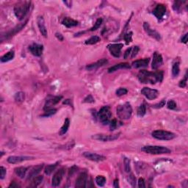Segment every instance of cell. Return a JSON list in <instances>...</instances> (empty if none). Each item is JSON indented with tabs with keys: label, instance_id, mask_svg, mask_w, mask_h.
<instances>
[{
	"label": "cell",
	"instance_id": "obj_1",
	"mask_svg": "<svg viewBox=\"0 0 188 188\" xmlns=\"http://www.w3.org/2000/svg\"><path fill=\"white\" fill-rule=\"evenodd\" d=\"M139 81L141 83H150L151 85L157 83H161L163 80V72L158 71L156 72H150L146 70H141L137 75Z\"/></svg>",
	"mask_w": 188,
	"mask_h": 188
},
{
	"label": "cell",
	"instance_id": "obj_2",
	"mask_svg": "<svg viewBox=\"0 0 188 188\" xmlns=\"http://www.w3.org/2000/svg\"><path fill=\"white\" fill-rule=\"evenodd\" d=\"M31 1H20L14 7V13L18 20L21 21L29 13L31 7Z\"/></svg>",
	"mask_w": 188,
	"mask_h": 188
},
{
	"label": "cell",
	"instance_id": "obj_3",
	"mask_svg": "<svg viewBox=\"0 0 188 188\" xmlns=\"http://www.w3.org/2000/svg\"><path fill=\"white\" fill-rule=\"evenodd\" d=\"M117 115L121 120H128L132 115V108L129 102L118 105L116 109Z\"/></svg>",
	"mask_w": 188,
	"mask_h": 188
},
{
	"label": "cell",
	"instance_id": "obj_4",
	"mask_svg": "<svg viewBox=\"0 0 188 188\" xmlns=\"http://www.w3.org/2000/svg\"><path fill=\"white\" fill-rule=\"evenodd\" d=\"M142 151L150 154H164L171 152L167 147L159 146H146L142 148Z\"/></svg>",
	"mask_w": 188,
	"mask_h": 188
},
{
	"label": "cell",
	"instance_id": "obj_5",
	"mask_svg": "<svg viewBox=\"0 0 188 188\" xmlns=\"http://www.w3.org/2000/svg\"><path fill=\"white\" fill-rule=\"evenodd\" d=\"M97 117L99 118L100 122L103 124L104 125L109 124L110 121V118L112 117V113L110 111V107L109 106L102 107L99 111V113H97Z\"/></svg>",
	"mask_w": 188,
	"mask_h": 188
},
{
	"label": "cell",
	"instance_id": "obj_6",
	"mask_svg": "<svg viewBox=\"0 0 188 188\" xmlns=\"http://www.w3.org/2000/svg\"><path fill=\"white\" fill-rule=\"evenodd\" d=\"M153 137L159 140H171L176 137V135L173 132L165 130H155L151 133Z\"/></svg>",
	"mask_w": 188,
	"mask_h": 188
},
{
	"label": "cell",
	"instance_id": "obj_7",
	"mask_svg": "<svg viewBox=\"0 0 188 188\" xmlns=\"http://www.w3.org/2000/svg\"><path fill=\"white\" fill-rule=\"evenodd\" d=\"M121 133L115 134V135H106V134H97L92 136V138L96 140L102 142H110L117 140L120 137Z\"/></svg>",
	"mask_w": 188,
	"mask_h": 188
},
{
	"label": "cell",
	"instance_id": "obj_8",
	"mask_svg": "<svg viewBox=\"0 0 188 188\" xmlns=\"http://www.w3.org/2000/svg\"><path fill=\"white\" fill-rule=\"evenodd\" d=\"M141 94H143L148 100H154L159 96V91L150 88H143L141 90Z\"/></svg>",
	"mask_w": 188,
	"mask_h": 188
},
{
	"label": "cell",
	"instance_id": "obj_9",
	"mask_svg": "<svg viewBox=\"0 0 188 188\" xmlns=\"http://www.w3.org/2000/svg\"><path fill=\"white\" fill-rule=\"evenodd\" d=\"M123 47H124L123 43H112L107 46V49L110 51V54L115 58H119Z\"/></svg>",
	"mask_w": 188,
	"mask_h": 188
},
{
	"label": "cell",
	"instance_id": "obj_10",
	"mask_svg": "<svg viewBox=\"0 0 188 188\" xmlns=\"http://www.w3.org/2000/svg\"><path fill=\"white\" fill-rule=\"evenodd\" d=\"M143 28H144V30L146 31V32L150 37L156 39L158 41H159L161 40L160 34L157 30H155L154 29H152L148 22H144V24H143Z\"/></svg>",
	"mask_w": 188,
	"mask_h": 188
},
{
	"label": "cell",
	"instance_id": "obj_11",
	"mask_svg": "<svg viewBox=\"0 0 188 188\" xmlns=\"http://www.w3.org/2000/svg\"><path fill=\"white\" fill-rule=\"evenodd\" d=\"M64 175L65 168H63V167L59 169V170L55 173V175L53 176L52 180V184L53 187H58V186H59L60 184Z\"/></svg>",
	"mask_w": 188,
	"mask_h": 188
},
{
	"label": "cell",
	"instance_id": "obj_12",
	"mask_svg": "<svg viewBox=\"0 0 188 188\" xmlns=\"http://www.w3.org/2000/svg\"><path fill=\"white\" fill-rule=\"evenodd\" d=\"M88 173L86 172H82L76 180L75 187L77 188H83L86 187V184L88 182Z\"/></svg>",
	"mask_w": 188,
	"mask_h": 188
},
{
	"label": "cell",
	"instance_id": "obj_13",
	"mask_svg": "<svg viewBox=\"0 0 188 188\" xmlns=\"http://www.w3.org/2000/svg\"><path fill=\"white\" fill-rule=\"evenodd\" d=\"M166 13V6L163 4H159L156 6L155 8L153 10L152 13L158 20H160L163 18Z\"/></svg>",
	"mask_w": 188,
	"mask_h": 188
},
{
	"label": "cell",
	"instance_id": "obj_14",
	"mask_svg": "<svg viewBox=\"0 0 188 188\" xmlns=\"http://www.w3.org/2000/svg\"><path fill=\"white\" fill-rule=\"evenodd\" d=\"M27 21L28 20H26V21H24L23 23H21V24H19L17 25V26H15V27L13 28L11 30L7 32V33H5V35H1V38L4 37V38L7 39V38H9L13 36L14 35H15L17 32H18L19 31H21V29H23V28L25 26H26L27 23Z\"/></svg>",
	"mask_w": 188,
	"mask_h": 188
},
{
	"label": "cell",
	"instance_id": "obj_15",
	"mask_svg": "<svg viewBox=\"0 0 188 188\" xmlns=\"http://www.w3.org/2000/svg\"><path fill=\"white\" fill-rule=\"evenodd\" d=\"M29 50L30 52L32 55L36 57L41 56L43 51V46L41 44L38 43H32L29 46Z\"/></svg>",
	"mask_w": 188,
	"mask_h": 188
},
{
	"label": "cell",
	"instance_id": "obj_16",
	"mask_svg": "<svg viewBox=\"0 0 188 188\" xmlns=\"http://www.w3.org/2000/svg\"><path fill=\"white\" fill-rule=\"evenodd\" d=\"M83 156L89 160L94 161V162H102L107 159L105 156L92 152H84Z\"/></svg>",
	"mask_w": 188,
	"mask_h": 188
},
{
	"label": "cell",
	"instance_id": "obj_17",
	"mask_svg": "<svg viewBox=\"0 0 188 188\" xmlns=\"http://www.w3.org/2000/svg\"><path fill=\"white\" fill-rule=\"evenodd\" d=\"M34 157H27V156H10L7 158V162L11 164H18L29 159H33Z\"/></svg>",
	"mask_w": 188,
	"mask_h": 188
},
{
	"label": "cell",
	"instance_id": "obj_18",
	"mask_svg": "<svg viewBox=\"0 0 188 188\" xmlns=\"http://www.w3.org/2000/svg\"><path fill=\"white\" fill-rule=\"evenodd\" d=\"M63 96H53V97H51L50 99H47L46 102L45 106H44V111L47 110H49V109H52V107L54 105H57L58 103H59L60 101L62 99Z\"/></svg>",
	"mask_w": 188,
	"mask_h": 188
},
{
	"label": "cell",
	"instance_id": "obj_19",
	"mask_svg": "<svg viewBox=\"0 0 188 188\" xmlns=\"http://www.w3.org/2000/svg\"><path fill=\"white\" fill-rule=\"evenodd\" d=\"M163 63V59H162V55H160L159 52H155L154 53V55H153V60L152 63H151V68L154 70L157 69Z\"/></svg>",
	"mask_w": 188,
	"mask_h": 188
},
{
	"label": "cell",
	"instance_id": "obj_20",
	"mask_svg": "<svg viewBox=\"0 0 188 188\" xmlns=\"http://www.w3.org/2000/svg\"><path fill=\"white\" fill-rule=\"evenodd\" d=\"M37 24H38V27L39 30H40V32L41 33L42 35L43 36L44 38H47L48 32H47V29H46V27L43 17L41 16V15H39L37 18Z\"/></svg>",
	"mask_w": 188,
	"mask_h": 188
},
{
	"label": "cell",
	"instance_id": "obj_21",
	"mask_svg": "<svg viewBox=\"0 0 188 188\" xmlns=\"http://www.w3.org/2000/svg\"><path fill=\"white\" fill-rule=\"evenodd\" d=\"M107 63H108L107 60L105 59V58H103V59H101L99 60H98L97 62L88 65V66H86V69L88 71L96 70V69H98L99 68L102 67V66H105V65L107 64Z\"/></svg>",
	"mask_w": 188,
	"mask_h": 188
},
{
	"label": "cell",
	"instance_id": "obj_22",
	"mask_svg": "<svg viewBox=\"0 0 188 188\" xmlns=\"http://www.w3.org/2000/svg\"><path fill=\"white\" fill-rule=\"evenodd\" d=\"M131 66L129 63H119V64H116L115 66H112L108 69L109 73H113V72H116V71L120 70V69H130Z\"/></svg>",
	"mask_w": 188,
	"mask_h": 188
},
{
	"label": "cell",
	"instance_id": "obj_23",
	"mask_svg": "<svg viewBox=\"0 0 188 188\" xmlns=\"http://www.w3.org/2000/svg\"><path fill=\"white\" fill-rule=\"evenodd\" d=\"M43 167V164H40V165H38L36 166L33 167L31 169L30 171H29V174H28V179L29 178H34L35 176H37Z\"/></svg>",
	"mask_w": 188,
	"mask_h": 188
},
{
	"label": "cell",
	"instance_id": "obj_24",
	"mask_svg": "<svg viewBox=\"0 0 188 188\" xmlns=\"http://www.w3.org/2000/svg\"><path fill=\"white\" fill-rule=\"evenodd\" d=\"M150 59L149 58H145V59L142 60H137L134 61L132 63V66L135 69H139V68L146 67L148 66V63H149Z\"/></svg>",
	"mask_w": 188,
	"mask_h": 188
},
{
	"label": "cell",
	"instance_id": "obj_25",
	"mask_svg": "<svg viewBox=\"0 0 188 188\" xmlns=\"http://www.w3.org/2000/svg\"><path fill=\"white\" fill-rule=\"evenodd\" d=\"M62 24L64 26H66V27L71 28L73 27L77 26L78 25V21L77 20H74L73 18H69V17H66L63 19Z\"/></svg>",
	"mask_w": 188,
	"mask_h": 188
},
{
	"label": "cell",
	"instance_id": "obj_26",
	"mask_svg": "<svg viewBox=\"0 0 188 188\" xmlns=\"http://www.w3.org/2000/svg\"><path fill=\"white\" fill-rule=\"evenodd\" d=\"M43 176H36L34 178H32L30 184H29V187H37L38 186L40 185L43 181Z\"/></svg>",
	"mask_w": 188,
	"mask_h": 188
},
{
	"label": "cell",
	"instance_id": "obj_27",
	"mask_svg": "<svg viewBox=\"0 0 188 188\" xmlns=\"http://www.w3.org/2000/svg\"><path fill=\"white\" fill-rule=\"evenodd\" d=\"M14 56H15V53H14L13 51H10L7 53H6L5 55H4L3 56L1 57L0 58V60H1V63H6L8 62V61L11 60L14 58Z\"/></svg>",
	"mask_w": 188,
	"mask_h": 188
},
{
	"label": "cell",
	"instance_id": "obj_28",
	"mask_svg": "<svg viewBox=\"0 0 188 188\" xmlns=\"http://www.w3.org/2000/svg\"><path fill=\"white\" fill-rule=\"evenodd\" d=\"M27 171V168L25 167H18L15 168V173L21 178H24L26 176Z\"/></svg>",
	"mask_w": 188,
	"mask_h": 188
},
{
	"label": "cell",
	"instance_id": "obj_29",
	"mask_svg": "<svg viewBox=\"0 0 188 188\" xmlns=\"http://www.w3.org/2000/svg\"><path fill=\"white\" fill-rule=\"evenodd\" d=\"M69 126H70V120H69V118H67L66 120H65L64 124H63L62 127H61L60 130V132H59L60 135H65V134L68 132V130H69Z\"/></svg>",
	"mask_w": 188,
	"mask_h": 188
},
{
	"label": "cell",
	"instance_id": "obj_30",
	"mask_svg": "<svg viewBox=\"0 0 188 188\" xmlns=\"http://www.w3.org/2000/svg\"><path fill=\"white\" fill-rule=\"evenodd\" d=\"M58 164L59 162H56V163H54V164H51V165H47L46 167H45V170H44V172L46 175H51L52 173L58 167Z\"/></svg>",
	"mask_w": 188,
	"mask_h": 188
},
{
	"label": "cell",
	"instance_id": "obj_31",
	"mask_svg": "<svg viewBox=\"0 0 188 188\" xmlns=\"http://www.w3.org/2000/svg\"><path fill=\"white\" fill-rule=\"evenodd\" d=\"M99 41H100V38L97 35H94L85 41V44H87V45H94V44L97 43Z\"/></svg>",
	"mask_w": 188,
	"mask_h": 188
},
{
	"label": "cell",
	"instance_id": "obj_32",
	"mask_svg": "<svg viewBox=\"0 0 188 188\" xmlns=\"http://www.w3.org/2000/svg\"><path fill=\"white\" fill-rule=\"evenodd\" d=\"M146 106L145 104H142V105H140V107L137 108V114L139 117H143L145 115H146Z\"/></svg>",
	"mask_w": 188,
	"mask_h": 188
},
{
	"label": "cell",
	"instance_id": "obj_33",
	"mask_svg": "<svg viewBox=\"0 0 188 188\" xmlns=\"http://www.w3.org/2000/svg\"><path fill=\"white\" fill-rule=\"evenodd\" d=\"M96 184L99 187H104L106 184V178L103 176H97L95 179Z\"/></svg>",
	"mask_w": 188,
	"mask_h": 188
},
{
	"label": "cell",
	"instance_id": "obj_34",
	"mask_svg": "<svg viewBox=\"0 0 188 188\" xmlns=\"http://www.w3.org/2000/svg\"><path fill=\"white\" fill-rule=\"evenodd\" d=\"M180 69H179V63L176 62L173 63V66H172V75L173 77H177L179 74Z\"/></svg>",
	"mask_w": 188,
	"mask_h": 188
},
{
	"label": "cell",
	"instance_id": "obj_35",
	"mask_svg": "<svg viewBox=\"0 0 188 188\" xmlns=\"http://www.w3.org/2000/svg\"><path fill=\"white\" fill-rule=\"evenodd\" d=\"M14 99H15V102H18V103H20V102H23L25 99L24 93L21 92V91L16 93V94H15V96H14Z\"/></svg>",
	"mask_w": 188,
	"mask_h": 188
},
{
	"label": "cell",
	"instance_id": "obj_36",
	"mask_svg": "<svg viewBox=\"0 0 188 188\" xmlns=\"http://www.w3.org/2000/svg\"><path fill=\"white\" fill-rule=\"evenodd\" d=\"M124 170L126 173H129L131 171V166H130V159L127 157H124Z\"/></svg>",
	"mask_w": 188,
	"mask_h": 188
},
{
	"label": "cell",
	"instance_id": "obj_37",
	"mask_svg": "<svg viewBox=\"0 0 188 188\" xmlns=\"http://www.w3.org/2000/svg\"><path fill=\"white\" fill-rule=\"evenodd\" d=\"M102 22H103V19H102V18H98V19L96 20V23L94 24V27H93L92 28H91V29H90V31H95V30H96V29H99V28L100 27L101 25H102Z\"/></svg>",
	"mask_w": 188,
	"mask_h": 188
},
{
	"label": "cell",
	"instance_id": "obj_38",
	"mask_svg": "<svg viewBox=\"0 0 188 188\" xmlns=\"http://www.w3.org/2000/svg\"><path fill=\"white\" fill-rule=\"evenodd\" d=\"M57 113V109L55 108H52L49 109V110H45V113L43 115H42L43 117H49L51 115H52L54 114Z\"/></svg>",
	"mask_w": 188,
	"mask_h": 188
},
{
	"label": "cell",
	"instance_id": "obj_39",
	"mask_svg": "<svg viewBox=\"0 0 188 188\" xmlns=\"http://www.w3.org/2000/svg\"><path fill=\"white\" fill-rule=\"evenodd\" d=\"M109 124H110V130L113 131L115 130L117 128V126H118V121H117V120L115 119V118H114V119H113L112 121H110Z\"/></svg>",
	"mask_w": 188,
	"mask_h": 188
},
{
	"label": "cell",
	"instance_id": "obj_40",
	"mask_svg": "<svg viewBox=\"0 0 188 188\" xmlns=\"http://www.w3.org/2000/svg\"><path fill=\"white\" fill-rule=\"evenodd\" d=\"M127 93H128V91L124 88H120L116 91V95L118 96H124V95L127 94Z\"/></svg>",
	"mask_w": 188,
	"mask_h": 188
},
{
	"label": "cell",
	"instance_id": "obj_41",
	"mask_svg": "<svg viewBox=\"0 0 188 188\" xmlns=\"http://www.w3.org/2000/svg\"><path fill=\"white\" fill-rule=\"evenodd\" d=\"M124 39L126 41V43L129 44V43L132 41V32H130L129 33H126L124 35Z\"/></svg>",
	"mask_w": 188,
	"mask_h": 188
},
{
	"label": "cell",
	"instance_id": "obj_42",
	"mask_svg": "<svg viewBox=\"0 0 188 188\" xmlns=\"http://www.w3.org/2000/svg\"><path fill=\"white\" fill-rule=\"evenodd\" d=\"M128 181L129 183L133 187H135L136 186V178L134 176L133 174H131L130 176H128Z\"/></svg>",
	"mask_w": 188,
	"mask_h": 188
},
{
	"label": "cell",
	"instance_id": "obj_43",
	"mask_svg": "<svg viewBox=\"0 0 188 188\" xmlns=\"http://www.w3.org/2000/svg\"><path fill=\"white\" fill-rule=\"evenodd\" d=\"M139 50H140V49H139V47L137 46H135L132 47V51H131V58H135V57L137 56V53H138Z\"/></svg>",
	"mask_w": 188,
	"mask_h": 188
},
{
	"label": "cell",
	"instance_id": "obj_44",
	"mask_svg": "<svg viewBox=\"0 0 188 188\" xmlns=\"http://www.w3.org/2000/svg\"><path fill=\"white\" fill-rule=\"evenodd\" d=\"M167 108L170 110H175L176 108V104L173 100H170L167 104Z\"/></svg>",
	"mask_w": 188,
	"mask_h": 188
},
{
	"label": "cell",
	"instance_id": "obj_45",
	"mask_svg": "<svg viewBox=\"0 0 188 188\" xmlns=\"http://www.w3.org/2000/svg\"><path fill=\"white\" fill-rule=\"evenodd\" d=\"M6 173H7V170L5 167L3 166L0 167V178L1 179H4L6 176Z\"/></svg>",
	"mask_w": 188,
	"mask_h": 188
},
{
	"label": "cell",
	"instance_id": "obj_46",
	"mask_svg": "<svg viewBox=\"0 0 188 188\" xmlns=\"http://www.w3.org/2000/svg\"><path fill=\"white\" fill-rule=\"evenodd\" d=\"M83 102H85V103H94V99L91 95H88V96H87L85 99H84Z\"/></svg>",
	"mask_w": 188,
	"mask_h": 188
},
{
	"label": "cell",
	"instance_id": "obj_47",
	"mask_svg": "<svg viewBox=\"0 0 188 188\" xmlns=\"http://www.w3.org/2000/svg\"><path fill=\"white\" fill-rule=\"evenodd\" d=\"M187 74H186L185 76H184V79L179 82L178 85H179L181 88H184V87L186 86V84H187Z\"/></svg>",
	"mask_w": 188,
	"mask_h": 188
},
{
	"label": "cell",
	"instance_id": "obj_48",
	"mask_svg": "<svg viewBox=\"0 0 188 188\" xmlns=\"http://www.w3.org/2000/svg\"><path fill=\"white\" fill-rule=\"evenodd\" d=\"M165 99H162V101H161L158 104H156V105H154V106H153V107H154V108H162V107H163L164 106H165Z\"/></svg>",
	"mask_w": 188,
	"mask_h": 188
},
{
	"label": "cell",
	"instance_id": "obj_49",
	"mask_svg": "<svg viewBox=\"0 0 188 188\" xmlns=\"http://www.w3.org/2000/svg\"><path fill=\"white\" fill-rule=\"evenodd\" d=\"M138 187L140 188L146 187V184H145V181L143 178H140L138 180Z\"/></svg>",
	"mask_w": 188,
	"mask_h": 188
},
{
	"label": "cell",
	"instance_id": "obj_50",
	"mask_svg": "<svg viewBox=\"0 0 188 188\" xmlns=\"http://www.w3.org/2000/svg\"><path fill=\"white\" fill-rule=\"evenodd\" d=\"M132 47H129V49L126 50L125 53L124 55V59H127L128 57H129V55H131V51H132Z\"/></svg>",
	"mask_w": 188,
	"mask_h": 188
},
{
	"label": "cell",
	"instance_id": "obj_51",
	"mask_svg": "<svg viewBox=\"0 0 188 188\" xmlns=\"http://www.w3.org/2000/svg\"><path fill=\"white\" fill-rule=\"evenodd\" d=\"M187 35H188V33H186L184 35L182 36V38H181V41L182 43H187Z\"/></svg>",
	"mask_w": 188,
	"mask_h": 188
},
{
	"label": "cell",
	"instance_id": "obj_52",
	"mask_svg": "<svg viewBox=\"0 0 188 188\" xmlns=\"http://www.w3.org/2000/svg\"><path fill=\"white\" fill-rule=\"evenodd\" d=\"M9 187H20V186L15 181H12L11 184L9 185Z\"/></svg>",
	"mask_w": 188,
	"mask_h": 188
},
{
	"label": "cell",
	"instance_id": "obj_53",
	"mask_svg": "<svg viewBox=\"0 0 188 188\" xmlns=\"http://www.w3.org/2000/svg\"><path fill=\"white\" fill-rule=\"evenodd\" d=\"M55 35H56V37L58 38L59 39L60 41H63V36L62 35L60 34V33L57 32L56 34H55Z\"/></svg>",
	"mask_w": 188,
	"mask_h": 188
},
{
	"label": "cell",
	"instance_id": "obj_54",
	"mask_svg": "<svg viewBox=\"0 0 188 188\" xmlns=\"http://www.w3.org/2000/svg\"><path fill=\"white\" fill-rule=\"evenodd\" d=\"M113 187L115 188H118L119 187V183H118V180L115 179L113 182Z\"/></svg>",
	"mask_w": 188,
	"mask_h": 188
},
{
	"label": "cell",
	"instance_id": "obj_55",
	"mask_svg": "<svg viewBox=\"0 0 188 188\" xmlns=\"http://www.w3.org/2000/svg\"><path fill=\"white\" fill-rule=\"evenodd\" d=\"M63 3H64V4H66V5H67V7H72V1H63Z\"/></svg>",
	"mask_w": 188,
	"mask_h": 188
}]
</instances>
